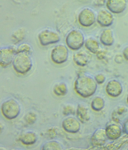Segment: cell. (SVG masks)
I'll return each mask as SVG.
<instances>
[{
    "label": "cell",
    "instance_id": "32",
    "mask_svg": "<svg viewBox=\"0 0 128 150\" xmlns=\"http://www.w3.org/2000/svg\"><path fill=\"white\" fill-rule=\"evenodd\" d=\"M122 55L124 59L128 61V46L123 49L122 50Z\"/></svg>",
    "mask_w": 128,
    "mask_h": 150
},
{
    "label": "cell",
    "instance_id": "19",
    "mask_svg": "<svg viewBox=\"0 0 128 150\" xmlns=\"http://www.w3.org/2000/svg\"><path fill=\"white\" fill-rule=\"evenodd\" d=\"M19 139L21 142L24 145H31L36 143L37 136L35 133L29 131L23 134Z\"/></svg>",
    "mask_w": 128,
    "mask_h": 150
},
{
    "label": "cell",
    "instance_id": "25",
    "mask_svg": "<svg viewBox=\"0 0 128 150\" xmlns=\"http://www.w3.org/2000/svg\"><path fill=\"white\" fill-rule=\"evenodd\" d=\"M16 51L17 53L24 52L31 54L32 53L33 50L30 44L24 43L21 44L16 47Z\"/></svg>",
    "mask_w": 128,
    "mask_h": 150
},
{
    "label": "cell",
    "instance_id": "28",
    "mask_svg": "<svg viewBox=\"0 0 128 150\" xmlns=\"http://www.w3.org/2000/svg\"><path fill=\"white\" fill-rule=\"evenodd\" d=\"M76 113L74 108L70 105H67L64 107L63 110V114L65 116L71 115H75Z\"/></svg>",
    "mask_w": 128,
    "mask_h": 150
},
{
    "label": "cell",
    "instance_id": "15",
    "mask_svg": "<svg viewBox=\"0 0 128 150\" xmlns=\"http://www.w3.org/2000/svg\"><path fill=\"white\" fill-rule=\"evenodd\" d=\"M91 59V55L85 50H78L74 54V62L77 66L85 67L88 64Z\"/></svg>",
    "mask_w": 128,
    "mask_h": 150
},
{
    "label": "cell",
    "instance_id": "3",
    "mask_svg": "<svg viewBox=\"0 0 128 150\" xmlns=\"http://www.w3.org/2000/svg\"><path fill=\"white\" fill-rule=\"evenodd\" d=\"M67 46L71 50H80L85 44V38L81 30L75 29L70 31L66 38Z\"/></svg>",
    "mask_w": 128,
    "mask_h": 150
},
{
    "label": "cell",
    "instance_id": "33",
    "mask_svg": "<svg viewBox=\"0 0 128 150\" xmlns=\"http://www.w3.org/2000/svg\"><path fill=\"white\" fill-rule=\"evenodd\" d=\"M123 132L128 135V119L124 123L123 127Z\"/></svg>",
    "mask_w": 128,
    "mask_h": 150
},
{
    "label": "cell",
    "instance_id": "9",
    "mask_svg": "<svg viewBox=\"0 0 128 150\" xmlns=\"http://www.w3.org/2000/svg\"><path fill=\"white\" fill-rule=\"evenodd\" d=\"M105 130L108 139L113 141L122 136L123 131V127L121 123L113 120L106 124Z\"/></svg>",
    "mask_w": 128,
    "mask_h": 150
},
{
    "label": "cell",
    "instance_id": "30",
    "mask_svg": "<svg viewBox=\"0 0 128 150\" xmlns=\"http://www.w3.org/2000/svg\"><path fill=\"white\" fill-rule=\"evenodd\" d=\"M94 79L97 84H101L105 83L106 80V77L103 74H97L95 76Z\"/></svg>",
    "mask_w": 128,
    "mask_h": 150
},
{
    "label": "cell",
    "instance_id": "21",
    "mask_svg": "<svg viewBox=\"0 0 128 150\" xmlns=\"http://www.w3.org/2000/svg\"><path fill=\"white\" fill-rule=\"evenodd\" d=\"M127 112V108L124 106H120L113 112L112 115L113 120L120 123Z\"/></svg>",
    "mask_w": 128,
    "mask_h": 150
},
{
    "label": "cell",
    "instance_id": "24",
    "mask_svg": "<svg viewBox=\"0 0 128 150\" xmlns=\"http://www.w3.org/2000/svg\"><path fill=\"white\" fill-rule=\"evenodd\" d=\"M68 91L66 84L64 83H60L56 85L54 88L53 92L57 96H64L66 95Z\"/></svg>",
    "mask_w": 128,
    "mask_h": 150
},
{
    "label": "cell",
    "instance_id": "10",
    "mask_svg": "<svg viewBox=\"0 0 128 150\" xmlns=\"http://www.w3.org/2000/svg\"><path fill=\"white\" fill-rule=\"evenodd\" d=\"M96 21L101 27L108 28L113 25L114 17L113 13L109 11L101 9L97 13Z\"/></svg>",
    "mask_w": 128,
    "mask_h": 150
},
{
    "label": "cell",
    "instance_id": "13",
    "mask_svg": "<svg viewBox=\"0 0 128 150\" xmlns=\"http://www.w3.org/2000/svg\"><path fill=\"white\" fill-rule=\"evenodd\" d=\"M108 139L105 128H98L92 134L91 139V143L95 147L103 146Z\"/></svg>",
    "mask_w": 128,
    "mask_h": 150
},
{
    "label": "cell",
    "instance_id": "12",
    "mask_svg": "<svg viewBox=\"0 0 128 150\" xmlns=\"http://www.w3.org/2000/svg\"><path fill=\"white\" fill-rule=\"evenodd\" d=\"M105 91L111 97H118L122 94L123 87L120 82L116 79L109 81L105 86Z\"/></svg>",
    "mask_w": 128,
    "mask_h": 150
},
{
    "label": "cell",
    "instance_id": "18",
    "mask_svg": "<svg viewBox=\"0 0 128 150\" xmlns=\"http://www.w3.org/2000/svg\"><path fill=\"white\" fill-rule=\"evenodd\" d=\"M84 45L87 50L92 54H96L100 49L98 41L94 38H87Z\"/></svg>",
    "mask_w": 128,
    "mask_h": 150
},
{
    "label": "cell",
    "instance_id": "4",
    "mask_svg": "<svg viewBox=\"0 0 128 150\" xmlns=\"http://www.w3.org/2000/svg\"><path fill=\"white\" fill-rule=\"evenodd\" d=\"M1 111L6 119L12 120L18 117L20 114V106L16 100L11 98L2 103Z\"/></svg>",
    "mask_w": 128,
    "mask_h": 150
},
{
    "label": "cell",
    "instance_id": "11",
    "mask_svg": "<svg viewBox=\"0 0 128 150\" xmlns=\"http://www.w3.org/2000/svg\"><path fill=\"white\" fill-rule=\"evenodd\" d=\"M105 6L113 14H119L126 10L127 3V0H107Z\"/></svg>",
    "mask_w": 128,
    "mask_h": 150
},
{
    "label": "cell",
    "instance_id": "22",
    "mask_svg": "<svg viewBox=\"0 0 128 150\" xmlns=\"http://www.w3.org/2000/svg\"><path fill=\"white\" fill-rule=\"evenodd\" d=\"M105 105L104 99L101 97L97 96L94 98L91 103V108L92 110L96 112L101 111Z\"/></svg>",
    "mask_w": 128,
    "mask_h": 150
},
{
    "label": "cell",
    "instance_id": "16",
    "mask_svg": "<svg viewBox=\"0 0 128 150\" xmlns=\"http://www.w3.org/2000/svg\"><path fill=\"white\" fill-rule=\"evenodd\" d=\"M100 41L104 46L110 47L114 44L115 38L113 30L106 29L103 30L100 36Z\"/></svg>",
    "mask_w": 128,
    "mask_h": 150
},
{
    "label": "cell",
    "instance_id": "26",
    "mask_svg": "<svg viewBox=\"0 0 128 150\" xmlns=\"http://www.w3.org/2000/svg\"><path fill=\"white\" fill-rule=\"evenodd\" d=\"M25 30L22 29H19L15 31L13 33L12 35V38L14 39L15 42H19L25 38Z\"/></svg>",
    "mask_w": 128,
    "mask_h": 150
},
{
    "label": "cell",
    "instance_id": "5",
    "mask_svg": "<svg viewBox=\"0 0 128 150\" xmlns=\"http://www.w3.org/2000/svg\"><path fill=\"white\" fill-rule=\"evenodd\" d=\"M97 16L91 8L86 7L80 11L78 16L79 23L83 27L89 28L93 26L96 21Z\"/></svg>",
    "mask_w": 128,
    "mask_h": 150
},
{
    "label": "cell",
    "instance_id": "8",
    "mask_svg": "<svg viewBox=\"0 0 128 150\" xmlns=\"http://www.w3.org/2000/svg\"><path fill=\"white\" fill-rule=\"evenodd\" d=\"M16 47L12 46H5L0 49V64L6 67L12 63L16 54Z\"/></svg>",
    "mask_w": 128,
    "mask_h": 150
},
{
    "label": "cell",
    "instance_id": "23",
    "mask_svg": "<svg viewBox=\"0 0 128 150\" xmlns=\"http://www.w3.org/2000/svg\"><path fill=\"white\" fill-rule=\"evenodd\" d=\"M63 146L59 142L52 140L47 142L42 146L43 150H60L63 149Z\"/></svg>",
    "mask_w": 128,
    "mask_h": 150
},
{
    "label": "cell",
    "instance_id": "14",
    "mask_svg": "<svg viewBox=\"0 0 128 150\" xmlns=\"http://www.w3.org/2000/svg\"><path fill=\"white\" fill-rule=\"evenodd\" d=\"M62 127L66 132L75 134L80 131L81 125L80 122L76 118L68 117L63 120Z\"/></svg>",
    "mask_w": 128,
    "mask_h": 150
},
{
    "label": "cell",
    "instance_id": "1",
    "mask_svg": "<svg viewBox=\"0 0 128 150\" xmlns=\"http://www.w3.org/2000/svg\"><path fill=\"white\" fill-rule=\"evenodd\" d=\"M75 91L82 97H90L96 93L97 83L92 77L85 73H80L75 83Z\"/></svg>",
    "mask_w": 128,
    "mask_h": 150
},
{
    "label": "cell",
    "instance_id": "29",
    "mask_svg": "<svg viewBox=\"0 0 128 150\" xmlns=\"http://www.w3.org/2000/svg\"><path fill=\"white\" fill-rule=\"evenodd\" d=\"M107 50L100 49L97 54H96L97 59L100 61L104 60L107 56Z\"/></svg>",
    "mask_w": 128,
    "mask_h": 150
},
{
    "label": "cell",
    "instance_id": "17",
    "mask_svg": "<svg viewBox=\"0 0 128 150\" xmlns=\"http://www.w3.org/2000/svg\"><path fill=\"white\" fill-rule=\"evenodd\" d=\"M76 114L79 120L83 123L87 122L90 119L89 110L83 105L79 104L78 105Z\"/></svg>",
    "mask_w": 128,
    "mask_h": 150
},
{
    "label": "cell",
    "instance_id": "2",
    "mask_svg": "<svg viewBox=\"0 0 128 150\" xmlns=\"http://www.w3.org/2000/svg\"><path fill=\"white\" fill-rule=\"evenodd\" d=\"M12 63L14 70L22 75L30 71L33 66L31 54L24 52L17 53Z\"/></svg>",
    "mask_w": 128,
    "mask_h": 150
},
{
    "label": "cell",
    "instance_id": "6",
    "mask_svg": "<svg viewBox=\"0 0 128 150\" xmlns=\"http://www.w3.org/2000/svg\"><path fill=\"white\" fill-rule=\"evenodd\" d=\"M69 50L65 45L60 44L55 46L51 53V58L53 63L60 64L66 62L69 57Z\"/></svg>",
    "mask_w": 128,
    "mask_h": 150
},
{
    "label": "cell",
    "instance_id": "36",
    "mask_svg": "<svg viewBox=\"0 0 128 150\" xmlns=\"http://www.w3.org/2000/svg\"></svg>",
    "mask_w": 128,
    "mask_h": 150
},
{
    "label": "cell",
    "instance_id": "31",
    "mask_svg": "<svg viewBox=\"0 0 128 150\" xmlns=\"http://www.w3.org/2000/svg\"><path fill=\"white\" fill-rule=\"evenodd\" d=\"M106 1L107 0H94V5L97 7H101L105 5Z\"/></svg>",
    "mask_w": 128,
    "mask_h": 150
},
{
    "label": "cell",
    "instance_id": "27",
    "mask_svg": "<svg viewBox=\"0 0 128 150\" xmlns=\"http://www.w3.org/2000/svg\"><path fill=\"white\" fill-rule=\"evenodd\" d=\"M37 119V115L34 113L30 112L27 113L25 117V120L29 124H34L36 122Z\"/></svg>",
    "mask_w": 128,
    "mask_h": 150
},
{
    "label": "cell",
    "instance_id": "7",
    "mask_svg": "<svg viewBox=\"0 0 128 150\" xmlns=\"http://www.w3.org/2000/svg\"><path fill=\"white\" fill-rule=\"evenodd\" d=\"M38 38L41 44L43 46L58 43L60 40L58 33L49 29L41 30L38 35Z\"/></svg>",
    "mask_w": 128,
    "mask_h": 150
},
{
    "label": "cell",
    "instance_id": "35",
    "mask_svg": "<svg viewBox=\"0 0 128 150\" xmlns=\"http://www.w3.org/2000/svg\"><path fill=\"white\" fill-rule=\"evenodd\" d=\"M127 103H128V94L127 96Z\"/></svg>",
    "mask_w": 128,
    "mask_h": 150
},
{
    "label": "cell",
    "instance_id": "20",
    "mask_svg": "<svg viewBox=\"0 0 128 150\" xmlns=\"http://www.w3.org/2000/svg\"><path fill=\"white\" fill-rule=\"evenodd\" d=\"M113 142L108 144L105 148L108 150H117L121 148L124 144L128 143V135L121 136L118 139L113 140Z\"/></svg>",
    "mask_w": 128,
    "mask_h": 150
},
{
    "label": "cell",
    "instance_id": "34",
    "mask_svg": "<svg viewBox=\"0 0 128 150\" xmlns=\"http://www.w3.org/2000/svg\"><path fill=\"white\" fill-rule=\"evenodd\" d=\"M123 57L122 56L118 55L116 56L115 58V61L116 63L118 64L121 63H122V60H123Z\"/></svg>",
    "mask_w": 128,
    "mask_h": 150
}]
</instances>
